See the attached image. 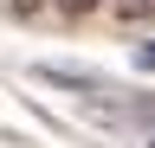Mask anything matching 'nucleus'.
<instances>
[{
  "label": "nucleus",
  "instance_id": "1",
  "mask_svg": "<svg viewBox=\"0 0 155 148\" xmlns=\"http://www.w3.org/2000/svg\"><path fill=\"white\" fill-rule=\"evenodd\" d=\"M116 13H123V20H149V13H155V0H116Z\"/></svg>",
  "mask_w": 155,
  "mask_h": 148
},
{
  "label": "nucleus",
  "instance_id": "2",
  "mask_svg": "<svg viewBox=\"0 0 155 148\" xmlns=\"http://www.w3.org/2000/svg\"><path fill=\"white\" fill-rule=\"evenodd\" d=\"M91 7H104V0H58V13H65V20H84Z\"/></svg>",
  "mask_w": 155,
  "mask_h": 148
},
{
  "label": "nucleus",
  "instance_id": "3",
  "mask_svg": "<svg viewBox=\"0 0 155 148\" xmlns=\"http://www.w3.org/2000/svg\"><path fill=\"white\" fill-rule=\"evenodd\" d=\"M136 65H142V71H155V45H142V52H136Z\"/></svg>",
  "mask_w": 155,
  "mask_h": 148
},
{
  "label": "nucleus",
  "instance_id": "4",
  "mask_svg": "<svg viewBox=\"0 0 155 148\" xmlns=\"http://www.w3.org/2000/svg\"><path fill=\"white\" fill-rule=\"evenodd\" d=\"M13 7H19V13H39V7H45V0H13Z\"/></svg>",
  "mask_w": 155,
  "mask_h": 148
},
{
  "label": "nucleus",
  "instance_id": "5",
  "mask_svg": "<svg viewBox=\"0 0 155 148\" xmlns=\"http://www.w3.org/2000/svg\"><path fill=\"white\" fill-rule=\"evenodd\" d=\"M149 148H155V135H149Z\"/></svg>",
  "mask_w": 155,
  "mask_h": 148
}]
</instances>
